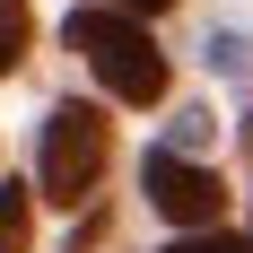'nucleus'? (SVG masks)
Instances as JSON below:
<instances>
[{"label": "nucleus", "mask_w": 253, "mask_h": 253, "mask_svg": "<svg viewBox=\"0 0 253 253\" xmlns=\"http://www.w3.org/2000/svg\"><path fill=\"white\" fill-rule=\"evenodd\" d=\"M61 35H70V52L105 79V96H123V105H157L166 96V52H157V35H149L140 9L96 0V9H70Z\"/></svg>", "instance_id": "nucleus-1"}, {"label": "nucleus", "mask_w": 253, "mask_h": 253, "mask_svg": "<svg viewBox=\"0 0 253 253\" xmlns=\"http://www.w3.org/2000/svg\"><path fill=\"white\" fill-rule=\"evenodd\" d=\"M105 166H114V123H105L96 105H52L44 114V149H35V192L61 210H79L87 192L105 183Z\"/></svg>", "instance_id": "nucleus-2"}, {"label": "nucleus", "mask_w": 253, "mask_h": 253, "mask_svg": "<svg viewBox=\"0 0 253 253\" xmlns=\"http://www.w3.org/2000/svg\"><path fill=\"white\" fill-rule=\"evenodd\" d=\"M140 192H149V210L175 218V227H218V218H227V183L210 175V166H192L175 140L140 157Z\"/></svg>", "instance_id": "nucleus-3"}, {"label": "nucleus", "mask_w": 253, "mask_h": 253, "mask_svg": "<svg viewBox=\"0 0 253 253\" xmlns=\"http://www.w3.org/2000/svg\"><path fill=\"white\" fill-rule=\"evenodd\" d=\"M26 245H35V192L0 183V253H26Z\"/></svg>", "instance_id": "nucleus-4"}, {"label": "nucleus", "mask_w": 253, "mask_h": 253, "mask_svg": "<svg viewBox=\"0 0 253 253\" xmlns=\"http://www.w3.org/2000/svg\"><path fill=\"white\" fill-rule=\"evenodd\" d=\"M26 35H35V18H26V0H0V79L26 61Z\"/></svg>", "instance_id": "nucleus-5"}, {"label": "nucleus", "mask_w": 253, "mask_h": 253, "mask_svg": "<svg viewBox=\"0 0 253 253\" xmlns=\"http://www.w3.org/2000/svg\"><path fill=\"white\" fill-rule=\"evenodd\" d=\"M210 70H218V79H245L253 70V35H210Z\"/></svg>", "instance_id": "nucleus-6"}, {"label": "nucleus", "mask_w": 253, "mask_h": 253, "mask_svg": "<svg viewBox=\"0 0 253 253\" xmlns=\"http://www.w3.org/2000/svg\"><path fill=\"white\" fill-rule=\"evenodd\" d=\"M166 140H175L183 157H201V149H218V123H210V114H175V131H166Z\"/></svg>", "instance_id": "nucleus-7"}, {"label": "nucleus", "mask_w": 253, "mask_h": 253, "mask_svg": "<svg viewBox=\"0 0 253 253\" xmlns=\"http://www.w3.org/2000/svg\"><path fill=\"white\" fill-rule=\"evenodd\" d=\"M166 253H253V245H236V236H201V227H192L183 245H166Z\"/></svg>", "instance_id": "nucleus-8"}, {"label": "nucleus", "mask_w": 253, "mask_h": 253, "mask_svg": "<svg viewBox=\"0 0 253 253\" xmlns=\"http://www.w3.org/2000/svg\"><path fill=\"white\" fill-rule=\"evenodd\" d=\"M123 9H140V18H157V9H175V0H123Z\"/></svg>", "instance_id": "nucleus-9"}, {"label": "nucleus", "mask_w": 253, "mask_h": 253, "mask_svg": "<svg viewBox=\"0 0 253 253\" xmlns=\"http://www.w3.org/2000/svg\"><path fill=\"white\" fill-rule=\"evenodd\" d=\"M245 149H253V114H245Z\"/></svg>", "instance_id": "nucleus-10"}]
</instances>
